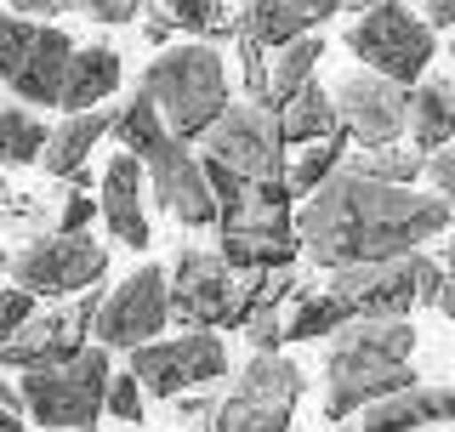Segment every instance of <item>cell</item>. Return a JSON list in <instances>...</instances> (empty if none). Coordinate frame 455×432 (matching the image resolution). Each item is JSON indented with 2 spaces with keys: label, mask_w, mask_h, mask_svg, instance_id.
<instances>
[{
  "label": "cell",
  "mask_w": 455,
  "mask_h": 432,
  "mask_svg": "<svg viewBox=\"0 0 455 432\" xmlns=\"http://www.w3.org/2000/svg\"><path fill=\"white\" fill-rule=\"evenodd\" d=\"M433 28H427L410 6H398V0H381V6H370L359 23L347 28V52L364 57L370 75L393 80V85H416L427 75V63H433Z\"/></svg>",
  "instance_id": "obj_8"
},
{
  "label": "cell",
  "mask_w": 455,
  "mask_h": 432,
  "mask_svg": "<svg viewBox=\"0 0 455 432\" xmlns=\"http://www.w3.org/2000/svg\"><path fill=\"white\" fill-rule=\"evenodd\" d=\"M142 97L154 103V114L177 142H199L228 108V68L217 46H205V40L165 46L142 75Z\"/></svg>",
  "instance_id": "obj_3"
},
{
  "label": "cell",
  "mask_w": 455,
  "mask_h": 432,
  "mask_svg": "<svg viewBox=\"0 0 455 432\" xmlns=\"http://www.w3.org/2000/svg\"><path fill=\"white\" fill-rule=\"evenodd\" d=\"M0 410H12V415H23V398H18V387H12L6 376H0Z\"/></svg>",
  "instance_id": "obj_43"
},
{
  "label": "cell",
  "mask_w": 455,
  "mask_h": 432,
  "mask_svg": "<svg viewBox=\"0 0 455 432\" xmlns=\"http://www.w3.org/2000/svg\"><path fill=\"white\" fill-rule=\"evenodd\" d=\"M132 376L142 387V398H182V393H199V387H217L228 376V348L217 330L142 341V348H132Z\"/></svg>",
  "instance_id": "obj_9"
},
{
  "label": "cell",
  "mask_w": 455,
  "mask_h": 432,
  "mask_svg": "<svg viewBox=\"0 0 455 432\" xmlns=\"http://www.w3.org/2000/svg\"><path fill=\"white\" fill-rule=\"evenodd\" d=\"M160 12H165L177 28L199 35L205 46H211V40H222V35H234V18H228L222 0H160Z\"/></svg>",
  "instance_id": "obj_31"
},
{
  "label": "cell",
  "mask_w": 455,
  "mask_h": 432,
  "mask_svg": "<svg viewBox=\"0 0 455 432\" xmlns=\"http://www.w3.org/2000/svg\"><path fill=\"white\" fill-rule=\"evenodd\" d=\"M46 154V125L35 120V108H0V165H35Z\"/></svg>",
  "instance_id": "obj_30"
},
{
  "label": "cell",
  "mask_w": 455,
  "mask_h": 432,
  "mask_svg": "<svg viewBox=\"0 0 455 432\" xmlns=\"http://www.w3.org/2000/svg\"><path fill=\"white\" fill-rule=\"evenodd\" d=\"M171 319V296H165V268H137L132 279H120L114 291H103V308L92 319L97 348H142V341H160V330Z\"/></svg>",
  "instance_id": "obj_12"
},
{
  "label": "cell",
  "mask_w": 455,
  "mask_h": 432,
  "mask_svg": "<svg viewBox=\"0 0 455 432\" xmlns=\"http://www.w3.org/2000/svg\"><path fill=\"white\" fill-rule=\"evenodd\" d=\"M171 28H177V23H171L165 12H148V18H142V35H148L154 46H165V40H171Z\"/></svg>",
  "instance_id": "obj_42"
},
{
  "label": "cell",
  "mask_w": 455,
  "mask_h": 432,
  "mask_svg": "<svg viewBox=\"0 0 455 432\" xmlns=\"http://www.w3.org/2000/svg\"><path fill=\"white\" fill-rule=\"evenodd\" d=\"M410 279H416V301L433 308V301H438V262L421 256V251H410Z\"/></svg>",
  "instance_id": "obj_38"
},
{
  "label": "cell",
  "mask_w": 455,
  "mask_h": 432,
  "mask_svg": "<svg viewBox=\"0 0 455 432\" xmlns=\"http://www.w3.org/2000/svg\"><path fill=\"white\" fill-rule=\"evenodd\" d=\"M199 142H205V160L228 165L245 182L284 177V137H279L274 108H262V103H228L222 120L211 125Z\"/></svg>",
  "instance_id": "obj_11"
},
{
  "label": "cell",
  "mask_w": 455,
  "mask_h": 432,
  "mask_svg": "<svg viewBox=\"0 0 455 432\" xmlns=\"http://www.w3.org/2000/svg\"><path fill=\"white\" fill-rule=\"evenodd\" d=\"M319 57H324V40L319 35H302V40H291V46H279L274 63H267V108L291 103V97L319 75Z\"/></svg>",
  "instance_id": "obj_26"
},
{
  "label": "cell",
  "mask_w": 455,
  "mask_h": 432,
  "mask_svg": "<svg viewBox=\"0 0 455 432\" xmlns=\"http://www.w3.org/2000/svg\"><path fill=\"white\" fill-rule=\"evenodd\" d=\"M103 415H114L120 427H137L142 421V387L132 370H120V376H108V393H103Z\"/></svg>",
  "instance_id": "obj_32"
},
{
  "label": "cell",
  "mask_w": 455,
  "mask_h": 432,
  "mask_svg": "<svg viewBox=\"0 0 455 432\" xmlns=\"http://www.w3.org/2000/svg\"><path fill=\"white\" fill-rule=\"evenodd\" d=\"M108 348L85 341V348L57 370H23L18 398L28 410V421H40L46 432H92L103 415V393H108Z\"/></svg>",
  "instance_id": "obj_5"
},
{
  "label": "cell",
  "mask_w": 455,
  "mask_h": 432,
  "mask_svg": "<svg viewBox=\"0 0 455 432\" xmlns=\"http://www.w3.org/2000/svg\"><path fill=\"white\" fill-rule=\"evenodd\" d=\"M165 296H171V319H182L188 330H228L239 273L217 251H177V262L165 273Z\"/></svg>",
  "instance_id": "obj_13"
},
{
  "label": "cell",
  "mask_w": 455,
  "mask_h": 432,
  "mask_svg": "<svg viewBox=\"0 0 455 432\" xmlns=\"http://www.w3.org/2000/svg\"><path fill=\"white\" fill-rule=\"evenodd\" d=\"M171 404L182 410V421H205V427H211V410H217V398L199 387V393H182V398H171Z\"/></svg>",
  "instance_id": "obj_40"
},
{
  "label": "cell",
  "mask_w": 455,
  "mask_h": 432,
  "mask_svg": "<svg viewBox=\"0 0 455 432\" xmlns=\"http://www.w3.org/2000/svg\"><path fill=\"white\" fill-rule=\"evenodd\" d=\"M68 57H75V40L63 28L0 12V85L18 92L23 103H57L63 97Z\"/></svg>",
  "instance_id": "obj_7"
},
{
  "label": "cell",
  "mask_w": 455,
  "mask_h": 432,
  "mask_svg": "<svg viewBox=\"0 0 455 432\" xmlns=\"http://www.w3.org/2000/svg\"><path fill=\"white\" fill-rule=\"evenodd\" d=\"M427 177H433V194L455 211V142H450V148H438L433 160H427Z\"/></svg>",
  "instance_id": "obj_36"
},
{
  "label": "cell",
  "mask_w": 455,
  "mask_h": 432,
  "mask_svg": "<svg viewBox=\"0 0 455 432\" xmlns=\"http://www.w3.org/2000/svg\"><path fill=\"white\" fill-rule=\"evenodd\" d=\"M347 132H331L324 142H313V148H302V160L296 165H284V188L291 194H313L319 182H331L341 165H347Z\"/></svg>",
  "instance_id": "obj_28"
},
{
  "label": "cell",
  "mask_w": 455,
  "mask_h": 432,
  "mask_svg": "<svg viewBox=\"0 0 455 432\" xmlns=\"http://www.w3.org/2000/svg\"><path fill=\"white\" fill-rule=\"evenodd\" d=\"M336 12H341V0H251L239 35H251L262 52H279L291 40L313 35L319 23H331Z\"/></svg>",
  "instance_id": "obj_20"
},
{
  "label": "cell",
  "mask_w": 455,
  "mask_h": 432,
  "mask_svg": "<svg viewBox=\"0 0 455 432\" xmlns=\"http://www.w3.org/2000/svg\"><path fill=\"white\" fill-rule=\"evenodd\" d=\"M12 12H28L40 23V12H57V0H12Z\"/></svg>",
  "instance_id": "obj_44"
},
{
  "label": "cell",
  "mask_w": 455,
  "mask_h": 432,
  "mask_svg": "<svg viewBox=\"0 0 455 432\" xmlns=\"http://www.w3.org/2000/svg\"><path fill=\"white\" fill-rule=\"evenodd\" d=\"M35 313H40V308H35V296L18 291V284H6V291H0V348H6V341L18 336L28 319H35Z\"/></svg>",
  "instance_id": "obj_33"
},
{
  "label": "cell",
  "mask_w": 455,
  "mask_h": 432,
  "mask_svg": "<svg viewBox=\"0 0 455 432\" xmlns=\"http://www.w3.org/2000/svg\"><path fill=\"white\" fill-rule=\"evenodd\" d=\"M450 52H455V28H450Z\"/></svg>",
  "instance_id": "obj_48"
},
{
  "label": "cell",
  "mask_w": 455,
  "mask_h": 432,
  "mask_svg": "<svg viewBox=\"0 0 455 432\" xmlns=\"http://www.w3.org/2000/svg\"><path fill=\"white\" fill-rule=\"evenodd\" d=\"M0 199H6V182H0Z\"/></svg>",
  "instance_id": "obj_49"
},
{
  "label": "cell",
  "mask_w": 455,
  "mask_h": 432,
  "mask_svg": "<svg viewBox=\"0 0 455 432\" xmlns=\"http://www.w3.org/2000/svg\"><path fill=\"white\" fill-rule=\"evenodd\" d=\"M142 165L132 154H114L103 171V194H97V216L108 222V234L125 244V251H148V211H142Z\"/></svg>",
  "instance_id": "obj_19"
},
{
  "label": "cell",
  "mask_w": 455,
  "mask_h": 432,
  "mask_svg": "<svg viewBox=\"0 0 455 432\" xmlns=\"http://www.w3.org/2000/svg\"><path fill=\"white\" fill-rule=\"evenodd\" d=\"M284 177L274 182H245L239 199H228L217 211V256L234 273H267V268H291L302 239H296V211Z\"/></svg>",
  "instance_id": "obj_4"
},
{
  "label": "cell",
  "mask_w": 455,
  "mask_h": 432,
  "mask_svg": "<svg viewBox=\"0 0 455 432\" xmlns=\"http://www.w3.org/2000/svg\"><path fill=\"white\" fill-rule=\"evenodd\" d=\"M75 6L92 23H132L137 12H142V0H75Z\"/></svg>",
  "instance_id": "obj_37"
},
{
  "label": "cell",
  "mask_w": 455,
  "mask_h": 432,
  "mask_svg": "<svg viewBox=\"0 0 455 432\" xmlns=\"http://www.w3.org/2000/svg\"><path fill=\"white\" fill-rule=\"evenodd\" d=\"M114 114L120 108H85V114H68L57 132H46V154H40V165L52 171V177H75V171L92 160V148L114 132Z\"/></svg>",
  "instance_id": "obj_23"
},
{
  "label": "cell",
  "mask_w": 455,
  "mask_h": 432,
  "mask_svg": "<svg viewBox=\"0 0 455 432\" xmlns=\"http://www.w3.org/2000/svg\"><path fill=\"white\" fill-rule=\"evenodd\" d=\"M12 284L28 296H80L92 284H103L108 273V251L92 234H40L12 256Z\"/></svg>",
  "instance_id": "obj_10"
},
{
  "label": "cell",
  "mask_w": 455,
  "mask_h": 432,
  "mask_svg": "<svg viewBox=\"0 0 455 432\" xmlns=\"http://www.w3.org/2000/svg\"><path fill=\"white\" fill-rule=\"evenodd\" d=\"M416 6L427 12V28H455V0H416Z\"/></svg>",
  "instance_id": "obj_41"
},
{
  "label": "cell",
  "mask_w": 455,
  "mask_h": 432,
  "mask_svg": "<svg viewBox=\"0 0 455 432\" xmlns=\"http://www.w3.org/2000/svg\"><path fill=\"white\" fill-rule=\"evenodd\" d=\"M410 132H416V154L450 148L455 142V80H421L410 92Z\"/></svg>",
  "instance_id": "obj_25"
},
{
  "label": "cell",
  "mask_w": 455,
  "mask_h": 432,
  "mask_svg": "<svg viewBox=\"0 0 455 432\" xmlns=\"http://www.w3.org/2000/svg\"><path fill=\"white\" fill-rule=\"evenodd\" d=\"M97 308H103V291L92 284V291H80L75 308L35 313V319L0 348V370H57V364H68V358L85 348V336H92Z\"/></svg>",
  "instance_id": "obj_14"
},
{
  "label": "cell",
  "mask_w": 455,
  "mask_h": 432,
  "mask_svg": "<svg viewBox=\"0 0 455 432\" xmlns=\"http://www.w3.org/2000/svg\"><path fill=\"white\" fill-rule=\"evenodd\" d=\"M438 234H450V205L438 194L393 188V182L359 177L347 165L331 182H319L296 211V239H302L307 262L324 273L398 262V256L421 251V239Z\"/></svg>",
  "instance_id": "obj_1"
},
{
  "label": "cell",
  "mask_w": 455,
  "mask_h": 432,
  "mask_svg": "<svg viewBox=\"0 0 455 432\" xmlns=\"http://www.w3.org/2000/svg\"><path fill=\"white\" fill-rule=\"evenodd\" d=\"M341 432H359V427H341Z\"/></svg>",
  "instance_id": "obj_50"
},
{
  "label": "cell",
  "mask_w": 455,
  "mask_h": 432,
  "mask_svg": "<svg viewBox=\"0 0 455 432\" xmlns=\"http://www.w3.org/2000/svg\"><path fill=\"white\" fill-rule=\"evenodd\" d=\"M347 324V313H341V301L331 291H296V308L291 319H284V341H331L336 330Z\"/></svg>",
  "instance_id": "obj_27"
},
{
  "label": "cell",
  "mask_w": 455,
  "mask_h": 432,
  "mask_svg": "<svg viewBox=\"0 0 455 432\" xmlns=\"http://www.w3.org/2000/svg\"><path fill=\"white\" fill-rule=\"evenodd\" d=\"M416 330L410 319H353L331 336L324 353V415L347 421L381 398L416 387Z\"/></svg>",
  "instance_id": "obj_2"
},
{
  "label": "cell",
  "mask_w": 455,
  "mask_h": 432,
  "mask_svg": "<svg viewBox=\"0 0 455 432\" xmlns=\"http://www.w3.org/2000/svg\"><path fill=\"white\" fill-rule=\"evenodd\" d=\"M137 165H142V182L154 188V199H160L182 228H217V199H211L205 165L188 154V142H177L165 132Z\"/></svg>",
  "instance_id": "obj_16"
},
{
  "label": "cell",
  "mask_w": 455,
  "mask_h": 432,
  "mask_svg": "<svg viewBox=\"0 0 455 432\" xmlns=\"http://www.w3.org/2000/svg\"><path fill=\"white\" fill-rule=\"evenodd\" d=\"M341 313L353 319H404L416 308V279H410V256L398 262H364V268H336L331 284H324Z\"/></svg>",
  "instance_id": "obj_17"
},
{
  "label": "cell",
  "mask_w": 455,
  "mask_h": 432,
  "mask_svg": "<svg viewBox=\"0 0 455 432\" xmlns=\"http://www.w3.org/2000/svg\"><path fill=\"white\" fill-rule=\"evenodd\" d=\"M274 120H279L284 148H291V142H324L331 132H341L336 103H331V92L319 85V75H313L302 92L291 97V103H279V108H274Z\"/></svg>",
  "instance_id": "obj_24"
},
{
  "label": "cell",
  "mask_w": 455,
  "mask_h": 432,
  "mask_svg": "<svg viewBox=\"0 0 455 432\" xmlns=\"http://www.w3.org/2000/svg\"><path fill=\"white\" fill-rule=\"evenodd\" d=\"M296 273L291 268H267V273H245L239 279V296H234V313H228V330H245V341L256 353H279L284 341V319L279 308L296 301Z\"/></svg>",
  "instance_id": "obj_18"
},
{
  "label": "cell",
  "mask_w": 455,
  "mask_h": 432,
  "mask_svg": "<svg viewBox=\"0 0 455 432\" xmlns=\"http://www.w3.org/2000/svg\"><path fill=\"white\" fill-rule=\"evenodd\" d=\"M370 6H381V0H341V12H359V18H364Z\"/></svg>",
  "instance_id": "obj_45"
},
{
  "label": "cell",
  "mask_w": 455,
  "mask_h": 432,
  "mask_svg": "<svg viewBox=\"0 0 455 432\" xmlns=\"http://www.w3.org/2000/svg\"><path fill=\"white\" fill-rule=\"evenodd\" d=\"M302 364L284 353H256L239 381L228 387L211 410V432H291V415L302 404Z\"/></svg>",
  "instance_id": "obj_6"
},
{
  "label": "cell",
  "mask_w": 455,
  "mask_h": 432,
  "mask_svg": "<svg viewBox=\"0 0 455 432\" xmlns=\"http://www.w3.org/2000/svg\"><path fill=\"white\" fill-rule=\"evenodd\" d=\"M0 432H23V421H18L12 410H0Z\"/></svg>",
  "instance_id": "obj_46"
},
{
  "label": "cell",
  "mask_w": 455,
  "mask_h": 432,
  "mask_svg": "<svg viewBox=\"0 0 455 432\" xmlns=\"http://www.w3.org/2000/svg\"><path fill=\"white\" fill-rule=\"evenodd\" d=\"M433 308L455 319V234L444 239V256H438V301H433Z\"/></svg>",
  "instance_id": "obj_39"
},
{
  "label": "cell",
  "mask_w": 455,
  "mask_h": 432,
  "mask_svg": "<svg viewBox=\"0 0 455 432\" xmlns=\"http://www.w3.org/2000/svg\"><path fill=\"white\" fill-rule=\"evenodd\" d=\"M359 177H376V182H393V188H416V177L427 171V160L416 148H398V142H376V148H359L353 165Z\"/></svg>",
  "instance_id": "obj_29"
},
{
  "label": "cell",
  "mask_w": 455,
  "mask_h": 432,
  "mask_svg": "<svg viewBox=\"0 0 455 432\" xmlns=\"http://www.w3.org/2000/svg\"><path fill=\"white\" fill-rule=\"evenodd\" d=\"M114 92H120V52H114V46H75L57 108H63V114H85V108H97Z\"/></svg>",
  "instance_id": "obj_22"
},
{
  "label": "cell",
  "mask_w": 455,
  "mask_h": 432,
  "mask_svg": "<svg viewBox=\"0 0 455 432\" xmlns=\"http://www.w3.org/2000/svg\"><path fill=\"white\" fill-rule=\"evenodd\" d=\"M239 57H245V92H251V103L267 108V52L256 46L251 35H239Z\"/></svg>",
  "instance_id": "obj_34"
},
{
  "label": "cell",
  "mask_w": 455,
  "mask_h": 432,
  "mask_svg": "<svg viewBox=\"0 0 455 432\" xmlns=\"http://www.w3.org/2000/svg\"><path fill=\"white\" fill-rule=\"evenodd\" d=\"M92 216H97V199L92 194H68L63 211H57V228H52V234H85V228H92Z\"/></svg>",
  "instance_id": "obj_35"
},
{
  "label": "cell",
  "mask_w": 455,
  "mask_h": 432,
  "mask_svg": "<svg viewBox=\"0 0 455 432\" xmlns=\"http://www.w3.org/2000/svg\"><path fill=\"white\" fill-rule=\"evenodd\" d=\"M359 432H421L438 421H455V387H404V393L381 398V404L359 410Z\"/></svg>",
  "instance_id": "obj_21"
},
{
  "label": "cell",
  "mask_w": 455,
  "mask_h": 432,
  "mask_svg": "<svg viewBox=\"0 0 455 432\" xmlns=\"http://www.w3.org/2000/svg\"><path fill=\"white\" fill-rule=\"evenodd\" d=\"M6 262H12V256H6V251H0V268H6Z\"/></svg>",
  "instance_id": "obj_47"
},
{
  "label": "cell",
  "mask_w": 455,
  "mask_h": 432,
  "mask_svg": "<svg viewBox=\"0 0 455 432\" xmlns=\"http://www.w3.org/2000/svg\"><path fill=\"white\" fill-rule=\"evenodd\" d=\"M331 103H336V120L341 132L353 142H364V148H376V142H398V132L410 125V92L381 75H370V68H353V75H341L331 85Z\"/></svg>",
  "instance_id": "obj_15"
}]
</instances>
